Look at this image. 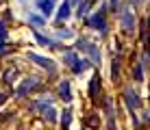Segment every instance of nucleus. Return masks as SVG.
<instances>
[{"instance_id": "nucleus-1", "label": "nucleus", "mask_w": 150, "mask_h": 130, "mask_svg": "<svg viewBox=\"0 0 150 130\" xmlns=\"http://www.w3.org/2000/svg\"><path fill=\"white\" fill-rule=\"evenodd\" d=\"M33 111H39L41 115H44L48 122H54L57 119V111H54V106H52V102H48V100H37V102H33Z\"/></svg>"}, {"instance_id": "nucleus-2", "label": "nucleus", "mask_w": 150, "mask_h": 130, "mask_svg": "<svg viewBox=\"0 0 150 130\" xmlns=\"http://www.w3.org/2000/svg\"><path fill=\"white\" fill-rule=\"evenodd\" d=\"M37 87H39V80H37V78H26V80L18 87L15 96H18V98H24V96H28L33 89H37Z\"/></svg>"}, {"instance_id": "nucleus-3", "label": "nucleus", "mask_w": 150, "mask_h": 130, "mask_svg": "<svg viewBox=\"0 0 150 130\" xmlns=\"http://www.w3.org/2000/svg\"><path fill=\"white\" fill-rule=\"evenodd\" d=\"M79 46L81 50H85V52H89V56H91V61H94V63H100V50L96 48L94 44H91V41H85V39H79Z\"/></svg>"}, {"instance_id": "nucleus-4", "label": "nucleus", "mask_w": 150, "mask_h": 130, "mask_svg": "<svg viewBox=\"0 0 150 130\" xmlns=\"http://www.w3.org/2000/svg\"><path fill=\"white\" fill-rule=\"evenodd\" d=\"M87 26H91V28H98V30H107L105 9H102V11H98V13H94L91 18H87Z\"/></svg>"}, {"instance_id": "nucleus-5", "label": "nucleus", "mask_w": 150, "mask_h": 130, "mask_svg": "<svg viewBox=\"0 0 150 130\" xmlns=\"http://www.w3.org/2000/svg\"><path fill=\"white\" fill-rule=\"evenodd\" d=\"M65 63H68V65H72L74 74H81V72L85 70L87 65H89L87 61H79V59H76V54H74V52H68V54H65Z\"/></svg>"}, {"instance_id": "nucleus-6", "label": "nucleus", "mask_w": 150, "mask_h": 130, "mask_svg": "<svg viewBox=\"0 0 150 130\" xmlns=\"http://www.w3.org/2000/svg\"><path fill=\"white\" fill-rule=\"evenodd\" d=\"M28 56H30V61H33V63H37V65L44 67V70H48V72H52V74H54L57 67H54V63H52L50 59H46V56H41V54H35V52H30Z\"/></svg>"}, {"instance_id": "nucleus-7", "label": "nucleus", "mask_w": 150, "mask_h": 130, "mask_svg": "<svg viewBox=\"0 0 150 130\" xmlns=\"http://www.w3.org/2000/svg\"><path fill=\"white\" fill-rule=\"evenodd\" d=\"M122 28L126 30V33H131V30L135 28V18H133V13L128 11V9L122 11Z\"/></svg>"}, {"instance_id": "nucleus-8", "label": "nucleus", "mask_w": 150, "mask_h": 130, "mask_svg": "<svg viewBox=\"0 0 150 130\" xmlns=\"http://www.w3.org/2000/svg\"><path fill=\"white\" fill-rule=\"evenodd\" d=\"M59 96L63 98L65 102L72 100V85H70V80H61L59 82Z\"/></svg>"}, {"instance_id": "nucleus-9", "label": "nucleus", "mask_w": 150, "mask_h": 130, "mask_svg": "<svg viewBox=\"0 0 150 130\" xmlns=\"http://www.w3.org/2000/svg\"><path fill=\"white\" fill-rule=\"evenodd\" d=\"M124 98H126V104H128V108H131V111H135V108H137V104H139V98H137V93L133 91V89H126V91H124Z\"/></svg>"}, {"instance_id": "nucleus-10", "label": "nucleus", "mask_w": 150, "mask_h": 130, "mask_svg": "<svg viewBox=\"0 0 150 130\" xmlns=\"http://www.w3.org/2000/svg\"><path fill=\"white\" fill-rule=\"evenodd\" d=\"M37 7L46 15H50V13H52V9H54V0H37Z\"/></svg>"}, {"instance_id": "nucleus-11", "label": "nucleus", "mask_w": 150, "mask_h": 130, "mask_svg": "<svg viewBox=\"0 0 150 130\" xmlns=\"http://www.w3.org/2000/svg\"><path fill=\"white\" fill-rule=\"evenodd\" d=\"M98 91H100V78L94 76V80H91V85H89V93H91L94 100H98Z\"/></svg>"}, {"instance_id": "nucleus-12", "label": "nucleus", "mask_w": 150, "mask_h": 130, "mask_svg": "<svg viewBox=\"0 0 150 130\" xmlns=\"http://www.w3.org/2000/svg\"><path fill=\"white\" fill-rule=\"evenodd\" d=\"M68 15H70V2L65 0V2L61 4V9H59V13H57V18H59V22H63Z\"/></svg>"}, {"instance_id": "nucleus-13", "label": "nucleus", "mask_w": 150, "mask_h": 130, "mask_svg": "<svg viewBox=\"0 0 150 130\" xmlns=\"http://www.w3.org/2000/svg\"><path fill=\"white\" fill-rule=\"evenodd\" d=\"M117 78H120V56L113 59V80H117Z\"/></svg>"}, {"instance_id": "nucleus-14", "label": "nucleus", "mask_w": 150, "mask_h": 130, "mask_svg": "<svg viewBox=\"0 0 150 130\" xmlns=\"http://www.w3.org/2000/svg\"><path fill=\"white\" fill-rule=\"evenodd\" d=\"M70 122H72V111H70V108H65V111H63V119H61L63 128H68V126H70Z\"/></svg>"}, {"instance_id": "nucleus-15", "label": "nucleus", "mask_w": 150, "mask_h": 130, "mask_svg": "<svg viewBox=\"0 0 150 130\" xmlns=\"http://www.w3.org/2000/svg\"><path fill=\"white\" fill-rule=\"evenodd\" d=\"M91 2H94V0H83V2H81V7H79V15H81V18L85 15V11H87V9L91 7Z\"/></svg>"}, {"instance_id": "nucleus-16", "label": "nucleus", "mask_w": 150, "mask_h": 130, "mask_svg": "<svg viewBox=\"0 0 150 130\" xmlns=\"http://www.w3.org/2000/svg\"><path fill=\"white\" fill-rule=\"evenodd\" d=\"M30 24H33V26H44L46 22H44V18H39V15H30Z\"/></svg>"}, {"instance_id": "nucleus-17", "label": "nucleus", "mask_w": 150, "mask_h": 130, "mask_svg": "<svg viewBox=\"0 0 150 130\" xmlns=\"http://www.w3.org/2000/svg\"><path fill=\"white\" fill-rule=\"evenodd\" d=\"M35 39H37V41H39V44H41V46H52V48H57V44H50V41H48V39H46V37H44V35H35Z\"/></svg>"}, {"instance_id": "nucleus-18", "label": "nucleus", "mask_w": 150, "mask_h": 130, "mask_svg": "<svg viewBox=\"0 0 150 130\" xmlns=\"http://www.w3.org/2000/svg\"><path fill=\"white\" fill-rule=\"evenodd\" d=\"M4 41H7V39L0 37V54H4Z\"/></svg>"}, {"instance_id": "nucleus-19", "label": "nucleus", "mask_w": 150, "mask_h": 130, "mask_svg": "<svg viewBox=\"0 0 150 130\" xmlns=\"http://www.w3.org/2000/svg\"><path fill=\"white\" fill-rule=\"evenodd\" d=\"M111 2H113V9H117V0H111Z\"/></svg>"}, {"instance_id": "nucleus-20", "label": "nucleus", "mask_w": 150, "mask_h": 130, "mask_svg": "<svg viewBox=\"0 0 150 130\" xmlns=\"http://www.w3.org/2000/svg\"><path fill=\"white\" fill-rule=\"evenodd\" d=\"M68 2H70V7H72V4H74V2H76V0H68Z\"/></svg>"}, {"instance_id": "nucleus-21", "label": "nucleus", "mask_w": 150, "mask_h": 130, "mask_svg": "<svg viewBox=\"0 0 150 130\" xmlns=\"http://www.w3.org/2000/svg\"><path fill=\"white\" fill-rule=\"evenodd\" d=\"M133 2H139V0H133Z\"/></svg>"}]
</instances>
